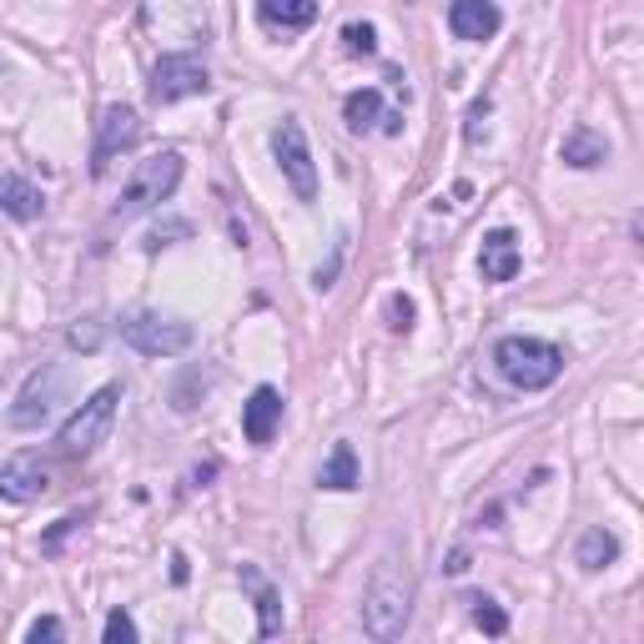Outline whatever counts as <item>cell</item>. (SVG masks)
Here are the masks:
<instances>
[{"label":"cell","mask_w":644,"mask_h":644,"mask_svg":"<svg viewBox=\"0 0 644 644\" xmlns=\"http://www.w3.org/2000/svg\"><path fill=\"white\" fill-rule=\"evenodd\" d=\"M483 111H489V101H473V111H469V142H479V121H483Z\"/></svg>","instance_id":"f546056e"},{"label":"cell","mask_w":644,"mask_h":644,"mask_svg":"<svg viewBox=\"0 0 644 644\" xmlns=\"http://www.w3.org/2000/svg\"><path fill=\"white\" fill-rule=\"evenodd\" d=\"M382 132L398 136V132H403V116H398V111H388V116H382Z\"/></svg>","instance_id":"1f68e13d"},{"label":"cell","mask_w":644,"mask_h":644,"mask_svg":"<svg viewBox=\"0 0 644 644\" xmlns=\"http://www.w3.org/2000/svg\"><path fill=\"white\" fill-rule=\"evenodd\" d=\"M172 237H192V222H162V227L146 237V252H162L172 247Z\"/></svg>","instance_id":"d4e9b609"},{"label":"cell","mask_w":644,"mask_h":644,"mask_svg":"<svg viewBox=\"0 0 644 644\" xmlns=\"http://www.w3.org/2000/svg\"><path fill=\"white\" fill-rule=\"evenodd\" d=\"M51 493V463L41 453H16L0 463V499L11 503H35Z\"/></svg>","instance_id":"9c48e42d"},{"label":"cell","mask_w":644,"mask_h":644,"mask_svg":"<svg viewBox=\"0 0 644 644\" xmlns=\"http://www.w3.org/2000/svg\"><path fill=\"white\" fill-rule=\"evenodd\" d=\"M242 584L257 594V614H263V624H257V630H263V634L283 630V614H277V590H273V584H267L257 569H247V564H242Z\"/></svg>","instance_id":"ffe728a7"},{"label":"cell","mask_w":644,"mask_h":644,"mask_svg":"<svg viewBox=\"0 0 644 644\" xmlns=\"http://www.w3.org/2000/svg\"><path fill=\"white\" fill-rule=\"evenodd\" d=\"M579 569H584V574H600V569H610L614 559H620V539L610 534V529H584V539H579Z\"/></svg>","instance_id":"ac0fdd59"},{"label":"cell","mask_w":644,"mask_h":644,"mask_svg":"<svg viewBox=\"0 0 644 644\" xmlns=\"http://www.w3.org/2000/svg\"><path fill=\"white\" fill-rule=\"evenodd\" d=\"M101 634H106V644H136V620L126 610H111Z\"/></svg>","instance_id":"603a6c76"},{"label":"cell","mask_w":644,"mask_h":644,"mask_svg":"<svg viewBox=\"0 0 644 644\" xmlns=\"http://www.w3.org/2000/svg\"><path fill=\"white\" fill-rule=\"evenodd\" d=\"M207 86H212V71L197 55H162L152 67V106H176L186 96H202Z\"/></svg>","instance_id":"ba28073f"},{"label":"cell","mask_w":644,"mask_h":644,"mask_svg":"<svg viewBox=\"0 0 644 644\" xmlns=\"http://www.w3.org/2000/svg\"><path fill=\"white\" fill-rule=\"evenodd\" d=\"M362 483V469H358V453H352V443H333L328 463L317 469V489H333V493H348Z\"/></svg>","instance_id":"e0dca14e"},{"label":"cell","mask_w":644,"mask_h":644,"mask_svg":"<svg viewBox=\"0 0 644 644\" xmlns=\"http://www.w3.org/2000/svg\"><path fill=\"white\" fill-rule=\"evenodd\" d=\"M121 338L132 343L136 352H146V358H176V352L192 348V323H182V317H166V313H132L126 323H121Z\"/></svg>","instance_id":"8992f818"},{"label":"cell","mask_w":644,"mask_h":644,"mask_svg":"<svg viewBox=\"0 0 644 644\" xmlns=\"http://www.w3.org/2000/svg\"><path fill=\"white\" fill-rule=\"evenodd\" d=\"M0 212L16 222H35L45 212V197H41V186H31L25 176H0Z\"/></svg>","instance_id":"2e32d148"},{"label":"cell","mask_w":644,"mask_h":644,"mask_svg":"<svg viewBox=\"0 0 644 644\" xmlns=\"http://www.w3.org/2000/svg\"><path fill=\"white\" fill-rule=\"evenodd\" d=\"M408 614H413V569H408V559L398 549H388L372 564V579L362 590V630L372 640H398Z\"/></svg>","instance_id":"6da1fadb"},{"label":"cell","mask_w":644,"mask_h":644,"mask_svg":"<svg viewBox=\"0 0 644 644\" xmlns=\"http://www.w3.org/2000/svg\"><path fill=\"white\" fill-rule=\"evenodd\" d=\"M338 267H343V237H338V247H333L328 267H317V273H313V287H317V293H328L333 277H338Z\"/></svg>","instance_id":"4316f807"},{"label":"cell","mask_w":644,"mask_h":644,"mask_svg":"<svg viewBox=\"0 0 644 644\" xmlns=\"http://www.w3.org/2000/svg\"><path fill=\"white\" fill-rule=\"evenodd\" d=\"M343 121H348V132H368L372 121H382V91H348L343 101Z\"/></svg>","instance_id":"d6986e66"},{"label":"cell","mask_w":644,"mask_h":644,"mask_svg":"<svg viewBox=\"0 0 644 644\" xmlns=\"http://www.w3.org/2000/svg\"><path fill=\"white\" fill-rule=\"evenodd\" d=\"M182 152H156V156H146V162H136V172H132V182H126V192H121V202L111 207V227H126L132 217H142V212H152V207H162L166 197H172L176 186H182Z\"/></svg>","instance_id":"7a4b0ae2"},{"label":"cell","mask_w":644,"mask_h":644,"mask_svg":"<svg viewBox=\"0 0 644 644\" xmlns=\"http://www.w3.org/2000/svg\"><path fill=\"white\" fill-rule=\"evenodd\" d=\"M463 604H473V624H479L483 634H493V640H499V634H509V614H503L489 594H469Z\"/></svg>","instance_id":"44dd1931"},{"label":"cell","mask_w":644,"mask_h":644,"mask_svg":"<svg viewBox=\"0 0 644 644\" xmlns=\"http://www.w3.org/2000/svg\"><path fill=\"white\" fill-rule=\"evenodd\" d=\"M61 634H67V630H61V620H55V614H41V620L25 630V640L41 644V640H61Z\"/></svg>","instance_id":"484cf974"},{"label":"cell","mask_w":644,"mask_h":644,"mask_svg":"<svg viewBox=\"0 0 644 644\" xmlns=\"http://www.w3.org/2000/svg\"><path fill=\"white\" fill-rule=\"evenodd\" d=\"M448 574H463V569H469V554H463V549H453V554H448Z\"/></svg>","instance_id":"4dcf8cb0"},{"label":"cell","mask_w":644,"mask_h":644,"mask_svg":"<svg viewBox=\"0 0 644 644\" xmlns=\"http://www.w3.org/2000/svg\"><path fill=\"white\" fill-rule=\"evenodd\" d=\"M559 156H564V166H574V172H590V166L610 162V142H604L600 132H590V126H569L564 142H559Z\"/></svg>","instance_id":"5bb4252c"},{"label":"cell","mask_w":644,"mask_h":644,"mask_svg":"<svg viewBox=\"0 0 644 644\" xmlns=\"http://www.w3.org/2000/svg\"><path fill=\"white\" fill-rule=\"evenodd\" d=\"M519 267H524V257H519V237H513L509 227H493L489 237H483V252H479L483 283H513Z\"/></svg>","instance_id":"4fadbf2b"},{"label":"cell","mask_w":644,"mask_h":644,"mask_svg":"<svg viewBox=\"0 0 644 644\" xmlns=\"http://www.w3.org/2000/svg\"><path fill=\"white\" fill-rule=\"evenodd\" d=\"M55 388H61V368L31 372V382L21 388V398H16V408H11V428H21V433L41 428L45 418H51V408H55Z\"/></svg>","instance_id":"30bf717a"},{"label":"cell","mask_w":644,"mask_h":644,"mask_svg":"<svg viewBox=\"0 0 644 644\" xmlns=\"http://www.w3.org/2000/svg\"><path fill=\"white\" fill-rule=\"evenodd\" d=\"M116 403H121V388L106 382L86 403H76V413L61 423V453L67 459H91L101 443L111 438V423H116Z\"/></svg>","instance_id":"277c9868"},{"label":"cell","mask_w":644,"mask_h":644,"mask_svg":"<svg viewBox=\"0 0 644 644\" xmlns=\"http://www.w3.org/2000/svg\"><path fill=\"white\" fill-rule=\"evenodd\" d=\"M413 317H418L413 297H403V293L388 297V328H393V333H408V328H413Z\"/></svg>","instance_id":"cb8c5ba5"},{"label":"cell","mask_w":644,"mask_h":644,"mask_svg":"<svg viewBox=\"0 0 644 644\" xmlns=\"http://www.w3.org/2000/svg\"><path fill=\"white\" fill-rule=\"evenodd\" d=\"M277 423H283V393H277L273 382H263V388H252V398L242 403V433H247V443H273Z\"/></svg>","instance_id":"7c38bea8"},{"label":"cell","mask_w":644,"mask_h":644,"mask_svg":"<svg viewBox=\"0 0 644 644\" xmlns=\"http://www.w3.org/2000/svg\"><path fill=\"white\" fill-rule=\"evenodd\" d=\"M76 524H81L76 513H71V519H61V524H55L51 534H45V549H55V544H61V534H71V529H76Z\"/></svg>","instance_id":"f1b7e54d"},{"label":"cell","mask_w":644,"mask_h":644,"mask_svg":"<svg viewBox=\"0 0 644 644\" xmlns=\"http://www.w3.org/2000/svg\"><path fill=\"white\" fill-rule=\"evenodd\" d=\"M448 31L459 41H493L503 31V11L493 0H448Z\"/></svg>","instance_id":"8fae6325"},{"label":"cell","mask_w":644,"mask_h":644,"mask_svg":"<svg viewBox=\"0 0 644 644\" xmlns=\"http://www.w3.org/2000/svg\"><path fill=\"white\" fill-rule=\"evenodd\" d=\"M257 16L273 31H307L323 16V0H257Z\"/></svg>","instance_id":"9a60e30c"},{"label":"cell","mask_w":644,"mask_h":644,"mask_svg":"<svg viewBox=\"0 0 644 644\" xmlns=\"http://www.w3.org/2000/svg\"><path fill=\"white\" fill-rule=\"evenodd\" d=\"M96 343H101V328H96V323H76V328H71V348L96 352Z\"/></svg>","instance_id":"83f0119b"},{"label":"cell","mask_w":644,"mask_h":644,"mask_svg":"<svg viewBox=\"0 0 644 644\" xmlns=\"http://www.w3.org/2000/svg\"><path fill=\"white\" fill-rule=\"evenodd\" d=\"M142 142V116H136L126 101H111L96 121V142H91V176H106V166L121 152H132Z\"/></svg>","instance_id":"52a82bcc"},{"label":"cell","mask_w":644,"mask_h":644,"mask_svg":"<svg viewBox=\"0 0 644 644\" xmlns=\"http://www.w3.org/2000/svg\"><path fill=\"white\" fill-rule=\"evenodd\" d=\"M493 362H499L503 378H509L513 388H524V393H539V388L559 382V372H564V352H559L554 343H544V338H524V333L499 338Z\"/></svg>","instance_id":"3957f363"},{"label":"cell","mask_w":644,"mask_h":644,"mask_svg":"<svg viewBox=\"0 0 644 644\" xmlns=\"http://www.w3.org/2000/svg\"><path fill=\"white\" fill-rule=\"evenodd\" d=\"M343 45H348L352 55H378V31H372L368 21H352L348 31H343Z\"/></svg>","instance_id":"7402d4cb"},{"label":"cell","mask_w":644,"mask_h":644,"mask_svg":"<svg viewBox=\"0 0 644 644\" xmlns=\"http://www.w3.org/2000/svg\"><path fill=\"white\" fill-rule=\"evenodd\" d=\"M273 156L283 166L287 186L297 192V202H317V162H313V146H307V132L297 116H283L273 126Z\"/></svg>","instance_id":"5b68a950"}]
</instances>
